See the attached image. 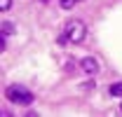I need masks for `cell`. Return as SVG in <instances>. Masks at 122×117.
Returning <instances> with one entry per match:
<instances>
[{
  "mask_svg": "<svg viewBox=\"0 0 122 117\" xmlns=\"http://www.w3.org/2000/svg\"><path fill=\"white\" fill-rule=\"evenodd\" d=\"M40 2H42V5H47V2H49V0H40Z\"/></svg>",
  "mask_w": 122,
  "mask_h": 117,
  "instance_id": "8",
  "label": "cell"
},
{
  "mask_svg": "<svg viewBox=\"0 0 122 117\" xmlns=\"http://www.w3.org/2000/svg\"><path fill=\"white\" fill-rule=\"evenodd\" d=\"M75 2H77V0H59L61 10H73V7H75Z\"/></svg>",
  "mask_w": 122,
  "mask_h": 117,
  "instance_id": "6",
  "label": "cell"
},
{
  "mask_svg": "<svg viewBox=\"0 0 122 117\" xmlns=\"http://www.w3.org/2000/svg\"><path fill=\"white\" fill-rule=\"evenodd\" d=\"M110 96H117V98H122V82H117V84H110Z\"/></svg>",
  "mask_w": 122,
  "mask_h": 117,
  "instance_id": "4",
  "label": "cell"
},
{
  "mask_svg": "<svg viewBox=\"0 0 122 117\" xmlns=\"http://www.w3.org/2000/svg\"><path fill=\"white\" fill-rule=\"evenodd\" d=\"M0 28H2V35H12V33H14V24L2 21V26H0Z\"/></svg>",
  "mask_w": 122,
  "mask_h": 117,
  "instance_id": "5",
  "label": "cell"
},
{
  "mask_svg": "<svg viewBox=\"0 0 122 117\" xmlns=\"http://www.w3.org/2000/svg\"><path fill=\"white\" fill-rule=\"evenodd\" d=\"M10 7H12V0H0V10L2 12H7Z\"/></svg>",
  "mask_w": 122,
  "mask_h": 117,
  "instance_id": "7",
  "label": "cell"
},
{
  "mask_svg": "<svg viewBox=\"0 0 122 117\" xmlns=\"http://www.w3.org/2000/svg\"><path fill=\"white\" fill-rule=\"evenodd\" d=\"M80 68H82L87 75H96L99 73V61H96L94 56H85L82 61H80Z\"/></svg>",
  "mask_w": 122,
  "mask_h": 117,
  "instance_id": "3",
  "label": "cell"
},
{
  "mask_svg": "<svg viewBox=\"0 0 122 117\" xmlns=\"http://www.w3.org/2000/svg\"><path fill=\"white\" fill-rule=\"evenodd\" d=\"M5 96H7V101L19 103V105H30L33 103V94L24 84H10V87L5 89Z\"/></svg>",
  "mask_w": 122,
  "mask_h": 117,
  "instance_id": "1",
  "label": "cell"
},
{
  "mask_svg": "<svg viewBox=\"0 0 122 117\" xmlns=\"http://www.w3.org/2000/svg\"><path fill=\"white\" fill-rule=\"evenodd\" d=\"M120 110H122V105H120Z\"/></svg>",
  "mask_w": 122,
  "mask_h": 117,
  "instance_id": "9",
  "label": "cell"
},
{
  "mask_svg": "<svg viewBox=\"0 0 122 117\" xmlns=\"http://www.w3.org/2000/svg\"><path fill=\"white\" fill-rule=\"evenodd\" d=\"M63 35L68 38V42H82L85 40V35H87V28H85V24L82 21H68L66 24V28H63Z\"/></svg>",
  "mask_w": 122,
  "mask_h": 117,
  "instance_id": "2",
  "label": "cell"
}]
</instances>
